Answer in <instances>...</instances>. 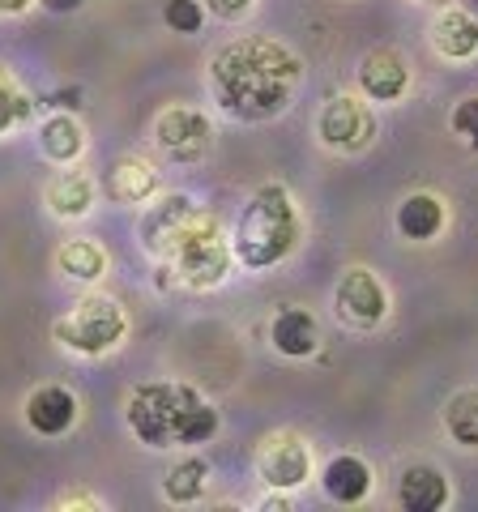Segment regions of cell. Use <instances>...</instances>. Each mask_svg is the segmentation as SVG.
Wrapping results in <instances>:
<instances>
[{"label": "cell", "instance_id": "6da1fadb", "mask_svg": "<svg viewBox=\"0 0 478 512\" xmlns=\"http://www.w3.org/2000/svg\"><path fill=\"white\" fill-rule=\"evenodd\" d=\"M299 77H304L299 56L265 35L235 39L210 60L214 103L227 111L231 120H244V124H261V120L282 116V111L295 103Z\"/></svg>", "mask_w": 478, "mask_h": 512}, {"label": "cell", "instance_id": "484cf974", "mask_svg": "<svg viewBox=\"0 0 478 512\" xmlns=\"http://www.w3.org/2000/svg\"><path fill=\"white\" fill-rule=\"evenodd\" d=\"M453 133L466 137L470 150H478V94H474V99H461L453 107Z\"/></svg>", "mask_w": 478, "mask_h": 512}, {"label": "cell", "instance_id": "e0dca14e", "mask_svg": "<svg viewBox=\"0 0 478 512\" xmlns=\"http://www.w3.org/2000/svg\"><path fill=\"white\" fill-rule=\"evenodd\" d=\"M158 192V171L146 158H120L107 171V197L116 205H141Z\"/></svg>", "mask_w": 478, "mask_h": 512}, {"label": "cell", "instance_id": "5bb4252c", "mask_svg": "<svg viewBox=\"0 0 478 512\" xmlns=\"http://www.w3.org/2000/svg\"><path fill=\"white\" fill-rule=\"evenodd\" d=\"M321 487H325V495L333 504H346V508L363 504L368 500V491H372V466L359 453H338V457L325 461Z\"/></svg>", "mask_w": 478, "mask_h": 512}, {"label": "cell", "instance_id": "52a82bcc", "mask_svg": "<svg viewBox=\"0 0 478 512\" xmlns=\"http://www.w3.org/2000/svg\"><path fill=\"white\" fill-rule=\"evenodd\" d=\"M154 146L163 150L171 163H201L214 146V128L193 107H167V111H158V120H154Z\"/></svg>", "mask_w": 478, "mask_h": 512}, {"label": "cell", "instance_id": "cb8c5ba5", "mask_svg": "<svg viewBox=\"0 0 478 512\" xmlns=\"http://www.w3.org/2000/svg\"><path fill=\"white\" fill-rule=\"evenodd\" d=\"M30 120V94L0 69V137H9L18 124Z\"/></svg>", "mask_w": 478, "mask_h": 512}, {"label": "cell", "instance_id": "5b68a950", "mask_svg": "<svg viewBox=\"0 0 478 512\" xmlns=\"http://www.w3.org/2000/svg\"><path fill=\"white\" fill-rule=\"evenodd\" d=\"M56 342L77 355H107L124 342L129 333V316L111 295H86L69 316L56 320Z\"/></svg>", "mask_w": 478, "mask_h": 512}, {"label": "cell", "instance_id": "8fae6325", "mask_svg": "<svg viewBox=\"0 0 478 512\" xmlns=\"http://www.w3.org/2000/svg\"><path fill=\"white\" fill-rule=\"evenodd\" d=\"M449 500H453L449 478H444V470L427 466V461H414L397 478V504H402V512H440L449 508Z\"/></svg>", "mask_w": 478, "mask_h": 512}, {"label": "cell", "instance_id": "7a4b0ae2", "mask_svg": "<svg viewBox=\"0 0 478 512\" xmlns=\"http://www.w3.org/2000/svg\"><path fill=\"white\" fill-rule=\"evenodd\" d=\"M129 427L150 448L205 444L218 436V410L193 384H137L129 397Z\"/></svg>", "mask_w": 478, "mask_h": 512}, {"label": "cell", "instance_id": "9a60e30c", "mask_svg": "<svg viewBox=\"0 0 478 512\" xmlns=\"http://www.w3.org/2000/svg\"><path fill=\"white\" fill-rule=\"evenodd\" d=\"M269 342H274V350L286 359H308V355H316V346H321V325H316V316L304 308H282L274 316V325H269Z\"/></svg>", "mask_w": 478, "mask_h": 512}, {"label": "cell", "instance_id": "ba28073f", "mask_svg": "<svg viewBox=\"0 0 478 512\" xmlns=\"http://www.w3.org/2000/svg\"><path fill=\"white\" fill-rule=\"evenodd\" d=\"M257 474L274 491H299L312 478V453L295 431H269L257 448Z\"/></svg>", "mask_w": 478, "mask_h": 512}, {"label": "cell", "instance_id": "f1b7e54d", "mask_svg": "<svg viewBox=\"0 0 478 512\" xmlns=\"http://www.w3.org/2000/svg\"><path fill=\"white\" fill-rule=\"evenodd\" d=\"M30 5H35V0H0V13L9 18V13H26Z\"/></svg>", "mask_w": 478, "mask_h": 512}, {"label": "cell", "instance_id": "d6986e66", "mask_svg": "<svg viewBox=\"0 0 478 512\" xmlns=\"http://www.w3.org/2000/svg\"><path fill=\"white\" fill-rule=\"evenodd\" d=\"M47 210L56 218H86L94 210V180L86 171H60L47 184Z\"/></svg>", "mask_w": 478, "mask_h": 512}, {"label": "cell", "instance_id": "30bf717a", "mask_svg": "<svg viewBox=\"0 0 478 512\" xmlns=\"http://www.w3.org/2000/svg\"><path fill=\"white\" fill-rule=\"evenodd\" d=\"M359 90L372 103H397L410 90V64L397 47H372L359 60Z\"/></svg>", "mask_w": 478, "mask_h": 512}, {"label": "cell", "instance_id": "ac0fdd59", "mask_svg": "<svg viewBox=\"0 0 478 512\" xmlns=\"http://www.w3.org/2000/svg\"><path fill=\"white\" fill-rule=\"evenodd\" d=\"M432 47L444 60H470L478 52V22L466 9H444L432 22Z\"/></svg>", "mask_w": 478, "mask_h": 512}, {"label": "cell", "instance_id": "4316f807", "mask_svg": "<svg viewBox=\"0 0 478 512\" xmlns=\"http://www.w3.org/2000/svg\"><path fill=\"white\" fill-rule=\"evenodd\" d=\"M252 5H257V0H205V9L222 22H239L244 13H252Z\"/></svg>", "mask_w": 478, "mask_h": 512}, {"label": "cell", "instance_id": "2e32d148", "mask_svg": "<svg viewBox=\"0 0 478 512\" xmlns=\"http://www.w3.org/2000/svg\"><path fill=\"white\" fill-rule=\"evenodd\" d=\"M444 201L436 192H410V197L397 205V235L410 239V244H427L444 231Z\"/></svg>", "mask_w": 478, "mask_h": 512}, {"label": "cell", "instance_id": "8992f818", "mask_svg": "<svg viewBox=\"0 0 478 512\" xmlns=\"http://www.w3.org/2000/svg\"><path fill=\"white\" fill-rule=\"evenodd\" d=\"M316 137L338 154H359L376 141V116H372L368 103L355 99V94H333V99L321 107Z\"/></svg>", "mask_w": 478, "mask_h": 512}, {"label": "cell", "instance_id": "4fadbf2b", "mask_svg": "<svg viewBox=\"0 0 478 512\" xmlns=\"http://www.w3.org/2000/svg\"><path fill=\"white\" fill-rule=\"evenodd\" d=\"M26 423L39 436H65V431L77 423V397L65 389V384H43L26 397Z\"/></svg>", "mask_w": 478, "mask_h": 512}, {"label": "cell", "instance_id": "3957f363", "mask_svg": "<svg viewBox=\"0 0 478 512\" xmlns=\"http://www.w3.org/2000/svg\"><path fill=\"white\" fill-rule=\"evenodd\" d=\"M299 235H304V227H299L291 192L282 184H261L235 222L231 252L248 269H274L299 248Z\"/></svg>", "mask_w": 478, "mask_h": 512}, {"label": "cell", "instance_id": "9c48e42d", "mask_svg": "<svg viewBox=\"0 0 478 512\" xmlns=\"http://www.w3.org/2000/svg\"><path fill=\"white\" fill-rule=\"evenodd\" d=\"M333 308H338V320L350 329H376L380 320L389 316V295L380 278L363 265H350L338 278V291H333Z\"/></svg>", "mask_w": 478, "mask_h": 512}, {"label": "cell", "instance_id": "ffe728a7", "mask_svg": "<svg viewBox=\"0 0 478 512\" xmlns=\"http://www.w3.org/2000/svg\"><path fill=\"white\" fill-rule=\"evenodd\" d=\"M39 150L52 158V163H73L77 154L86 150V133L73 116H47L39 128Z\"/></svg>", "mask_w": 478, "mask_h": 512}, {"label": "cell", "instance_id": "7c38bea8", "mask_svg": "<svg viewBox=\"0 0 478 512\" xmlns=\"http://www.w3.org/2000/svg\"><path fill=\"white\" fill-rule=\"evenodd\" d=\"M197 214L193 197H184V192H167V197H158L146 218H141V244H146L154 256H167L171 239L184 231V222Z\"/></svg>", "mask_w": 478, "mask_h": 512}, {"label": "cell", "instance_id": "7402d4cb", "mask_svg": "<svg viewBox=\"0 0 478 512\" xmlns=\"http://www.w3.org/2000/svg\"><path fill=\"white\" fill-rule=\"evenodd\" d=\"M205 487H210V466H205L201 457L175 461V466L167 470V478H163V495L171 504H193L205 495Z\"/></svg>", "mask_w": 478, "mask_h": 512}, {"label": "cell", "instance_id": "277c9868", "mask_svg": "<svg viewBox=\"0 0 478 512\" xmlns=\"http://www.w3.org/2000/svg\"><path fill=\"white\" fill-rule=\"evenodd\" d=\"M171 274L180 278L184 286H193V291H210V286H218L222 278H227L231 269V239L222 235V227L214 218L205 214H193L184 222V231L171 239Z\"/></svg>", "mask_w": 478, "mask_h": 512}, {"label": "cell", "instance_id": "f546056e", "mask_svg": "<svg viewBox=\"0 0 478 512\" xmlns=\"http://www.w3.org/2000/svg\"><path fill=\"white\" fill-rule=\"evenodd\" d=\"M461 9H466V13H470V18L478 22V0H461Z\"/></svg>", "mask_w": 478, "mask_h": 512}, {"label": "cell", "instance_id": "44dd1931", "mask_svg": "<svg viewBox=\"0 0 478 512\" xmlns=\"http://www.w3.org/2000/svg\"><path fill=\"white\" fill-rule=\"evenodd\" d=\"M56 265L73 282H99L107 274V252L99 244H90V239H69V244H60Z\"/></svg>", "mask_w": 478, "mask_h": 512}, {"label": "cell", "instance_id": "603a6c76", "mask_svg": "<svg viewBox=\"0 0 478 512\" xmlns=\"http://www.w3.org/2000/svg\"><path fill=\"white\" fill-rule=\"evenodd\" d=\"M444 427H449V436L457 444L478 448V389L449 397V406H444Z\"/></svg>", "mask_w": 478, "mask_h": 512}, {"label": "cell", "instance_id": "83f0119b", "mask_svg": "<svg viewBox=\"0 0 478 512\" xmlns=\"http://www.w3.org/2000/svg\"><path fill=\"white\" fill-rule=\"evenodd\" d=\"M82 5H86V0H43V9H52V13H73Z\"/></svg>", "mask_w": 478, "mask_h": 512}, {"label": "cell", "instance_id": "d4e9b609", "mask_svg": "<svg viewBox=\"0 0 478 512\" xmlns=\"http://www.w3.org/2000/svg\"><path fill=\"white\" fill-rule=\"evenodd\" d=\"M163 22L175 30V35H197V30L205 26V5L201 0H167Z\"/></svg>", "mask_w": 478, "mask_h": 512}]
</instances>
